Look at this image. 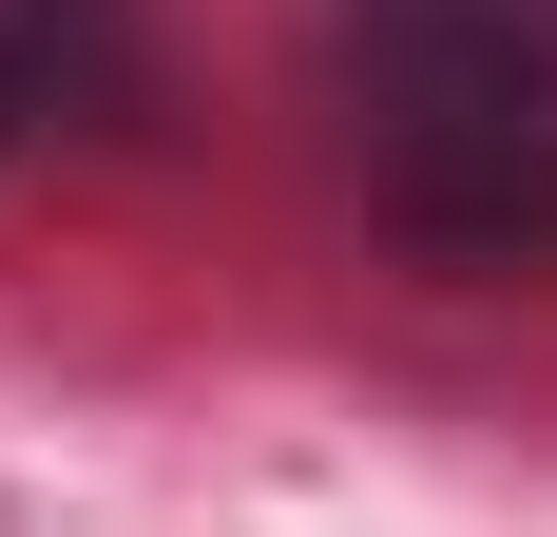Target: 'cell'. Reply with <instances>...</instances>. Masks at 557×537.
<instances>
[{"mask_svg": "<svg viewBox=\"0 0 557 537\" xmlns=\"http://www.w3.org/2000/svg\"><path fill=\"white\" fill-rule=\"evenodd\" d=\"M366 154L385 212L461 268H539L557 250V39L519 0H385L366 39Z\"/></svg>", "mask_w": 557, "mask_h": 537, "instance_id": "1", "label": "cell"}, {"mask_svg": "<svg viewBox=\"0 0 557 537\" xmlns=\"http://www.w3.org/2000/svg\"><path fill=\"white\" fill-rule=\"evenodd\" d=\"M0 135H20V58H0Z\"/></svg>", "mask_w": 557, "mask_h": 537, "instance_id": "2", "label": "cell"}]
</instances>
